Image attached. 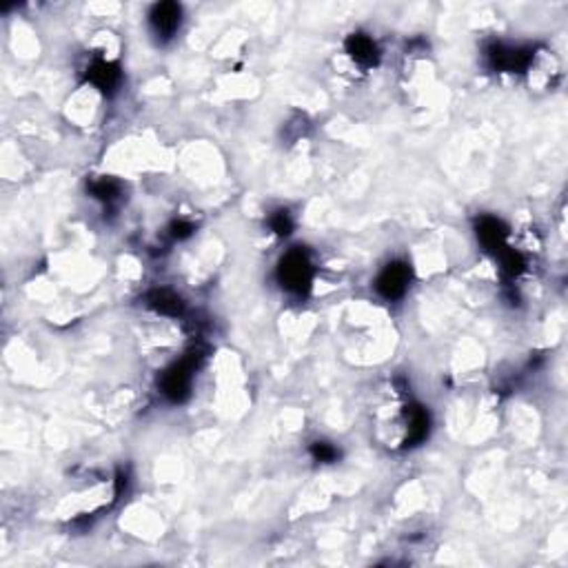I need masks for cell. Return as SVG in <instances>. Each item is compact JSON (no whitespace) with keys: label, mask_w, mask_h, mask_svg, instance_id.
I'll use <instances>...</instances> for the list:
<instances>
[{"label":"cell","mask_w":568,"mask_h":568,"mask_svg":"<svg viewBox=\"0 0 568 568\" xmlns=\"http://www.w3.org/2000/svg\"><path fill=\"white\" fill-rule=\"evenodd\" d=\"M282 282L287 289L302 291L311 282V264L302 253H289L287 260L282 262Z\"/></svg>","instance_id":"6da1fadb"},{"label":"cell","mask_w":568,"mask_h":568,"mask_svg":"<svg viewBox=\"0 0 568 568\" xmlns=\"http://www.w3.org/2000/svg\"><path fill=\"white\" fill-rule=\"evenodd\" d=\"M406 284H409V269L404 264H389L378 280V289L387 298H395L404 293Z\"/></svg>","instance_id":"7a4b0ae2"},{"label":"cell","mask_w":568,"mask_h":568,"mask_svg":"<svg viewBox=\"0 0 568 568\" xmlns=\"http://www.w3.org/2000/svg\"><path fill=\"white\" fill-rule=\"evenodd\" d=\"M151 22H154V27H156L158 33H163V36L174 33L178 29V24H180V9L176 5H160L154 11Z\"/></svg>","instance_id":"3957f363"},{"label":"cell","mask_w":568,"mask_h":568,"mask_svg":"<svg viewBox=\"0 0 568 568\" xmlns=\"http://www.w3.org/2000/svg\"><path fill=\"white\" fill-rule=\"evenodd\" d=\"M351 52H353V58L362 60V63H371V60L375 58V45L368 40L366 36H353Z\"/></svg>","instance_id":"277c9868"},{"label":"cell","mask_w":568,"mask_h":568,"mask_svg":"<svg viewBox=\"0 0 568 568\" xmlns=\"http://www.w3.org/2000/svg\"><path fill=\"white\" fill-rule=\"evenodd\" d=\"M274 229L280 233H289V229H291V220H289V214L287 211H280L278 216H276V220H274Z\"/></svg>","instance_id":"5b68a950"},{"label":"cell","mask_w":568,"mask_h":568,"mask_svg":"<svg viewBox=\"0 0 568 568\" xmlns=\"http://www.w3.org/2000/svg\"><path fill=\"white\" fill-rule=\"evenodd\" d=\"M315 455H317L320 460H327L329 462V460L336 458V449L327 447V444H317V447H315Z\"/></svg>","instance_id":"8992f818"}]
</instances>
